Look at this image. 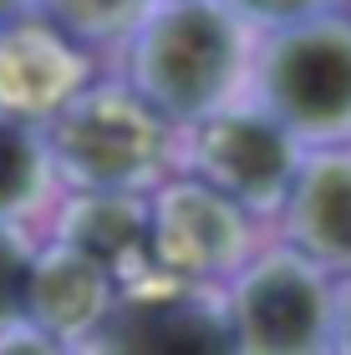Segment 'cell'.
<instances>
[{
  "label": "cell",
  "mask_w": 351,
  "mask_h": 355,
  "mask_svg": "<svg viewBox=\"0 0 351 355\" xmlns=\"http://www.w3.org/2000/svg\"><path fill=\"white\" fill-rule=\"evenodd\" d=\"M26 289H31V254L0 223V325L26 320Z\"/></svg>",
  "instance_id": "4fadbf2b"
},
{
  "label": "cell",
  "mask_w": 351,
  "mask_h": 355,
  "mask_svg": "<svg viewBox=\"0 0 351 355\" xmlns=\"http://www.w3.org/2000/svg\"><path fill=\"white\" fill-rule=\"evenodd\" d=\"M239 67L234 10L219 0H168L133 36V92L163 122H199L225 102Z\"/></svg>",
  "instance_id": "6da1fadb"
},
{
  "label": "cell",
  "mask_w": 351,
  "mask_h": 355,
  "mask_svg": "<svg viewBox=\"0 0 351 355\" xmlns=\"http://www.w3.org/2000/svg\"><path fill=\"white\" fill-rule=\"evenodd\" d=\"M36 178H41V148L26 127H15L0 117V214L21 208L31 193H36Z\"/></svg>",
  "instance_id": "8fae6325"
},
{
  "label": "cell",
  "mask_w": 351,
  "mask_h": 355,
  "mask_svg": "<svg viewBox=\"0 0 351 355\" xmlns=\"http://www.w3.org/2000/svg\"><path fill=\"white\" fill-rule=\"evenodd\" d=\"M163 117L133 92H76L51 122V157L87 188H127L158 157Z\"/></svg>",
  "instance_id": "3957f363"
},
{
  "label": "cell",
  "mask_w": 351,
  "mask_h": 355,
  "mask_svg": "<svg viewBox=\"0 0 351 355\" xmlns=\"http://www.w3.org/2000/svg\"><path fill=\"white\" fill-rule=\"evenodd\" d=\"M291 239L321 264H351V157H316L291 173Z\"/></svg>",
  "instance_id": "8992f818"
},
{
  "label": "cell",
  "mask_w": 351,
  "mask_h": 355,
  "mask_svg": "<svg viewBox=\"0 0 351 355\" xmlns=\"http://www.w3.org/2000/svg\"><path fill=\"white\" fill-rule=\"evenodd\" d=\"M229 6L239 15H254V21H300V15H316V10H326V0H229Z\"/></svg>",
  "instance_id": "5bb4252c"
},
{
  "label": "cell",
  "mask_w": 351,
  "mask_h": 355,
  "mask_svg": "<svg viewBox=\"0 0 351 355\" xmlns=\"http://www.w3.org/2000/svg\"><path fill=\"white\" fill-rule=\"evenodd\" d=\"M331 325H336V330H341V345L351 350V295H346V304H341V310H336V315H331Z\"/></svg>",
  "instance_id": "9a60e30c"
},
{
  "label": "cell",
  "mask_w": 351,
  "mask_h": 355,
  "mask_svg": "<svg viewBox=\"0 0 351 355\" xmlns=\"http://www.w3.org/2000/svg\"><path fill=\"white\" fill-rule=\"evenodd\" d=\"M102 345L148 355H204L229 350L234 335L225 320H214L188 300H133L127 310H113L102 320Z\"/></svg>",
  "instance_id": "ba28073f"
},
{
  "label": "cell",
  "mask_w": 351,
  "mask_h": 355,
  "mask_svg": "<svg viewBox=\"0 0 351 355\" xmlns=\"http://www.w3.org/2000/svg\"><path fill=\"white\" fill-rule=\"evenodd\" d=\"M67 244L76 254H87L92 264H102L107 274H117L127 259L153 254L148 249V214H142V203H127L117 188H97L87 203L72 208Z\"/></svg>",
  "instance_id": "30bf717a"
},
{
  "label": "cell",
  "mask_w": 351,
  "mask_h": 355,
  "mask_svg": "<svg viewBox=\"0 0 351 355\" xmlns=\"http://www.w3.org/2000/svg\"><path fill=\"white\" fill-rule=\"evenodd\" d=\"M234 214L204 188H179L163 198V214H148V249L173 269H209L234 254Z\"/></svg>",
  "instance_id": "9c48e42d"
},
{
  "label": "cell",
  "mask_w": 351,
  "mask_h": 355,
  "mask_svg": "<svg viewBox=\"0 0 351 355\" xmlns=\"http://www.w3.org/2000/svg\"><path fill=\"white\" fill-rule=\"evenodd\" d=\"M204 122V117H199ZM199 178L239 203H275L291 188L295 148L275 117H209L194 137Z\"/></svg>",
  "instance_id": "5b68a950"
},
{
  "label": "cell",
  "mask_w": 351,
  "mask_h": 355,
  "mask_svg": "<svg viewBox=\"0 0 351 355\" xmlns=\"http://www.w3.org/2000/svg\"><path fill=\"white\" fill-rule=\"evenodd\" d=\"M331 330V300L321 279L295 259H270L239 284L229 335L245 350L300 355L316 350Z\"/></svg>",
  "instance_id": "277c9868"
},
{
  "label": "cell",
  "mask_w": 351,
  "mask_h": 355,
  "mask_svg": "<svg viewBox=\"0 0 351 355\" xmlns=\"http://www.w3.org/2000/svg\"><path fill=\"white\" fill-rule=\"evenodd\" d=\"M265 102L285 132L346 137L351 132V21L300 15L285 21L265 51Z\"/></svg>",
  "instance_id": "7a4b0ae2"
},
{
  "label": "cell",
  "mask_w": 351,
  "mask_h": 355,
  "mask_svg": "<svg viewBox=\"0 0 351 355\" xmlns=\"http://www.w3.org/2000/svg\"><path fill=\"white\" fill-rule=\"evenodd\" d=\"M36 6L76 36H117L138 15V0H36Z\"/></svg>",
  "instance_id": "7c38bea8"
},
{
  "label": "cell",
  "mask_w": 351,
  "mask_h": 355,
  "mask_svg": "<svg viewBox=\"0 0 351 355\" xmlns=\"http://www.w3.org/2000/svg\"><path fill=\"white\" fill-rule=\"evenodd\" d=\"M31 6H36V0H0V26H6V21H21Z\"/></svg>",
  "instance_id": "2e32d148"
},
{
  "label": "cell",
  "mask_w": 351,
  "mask_h": 355,
  "mask_svg": "<svg viewBox=\"0 0 351 355\" xmlns=\"http://www.w3.org/2000/svg\"><path fill=\"white\" fill-rule=\"evenodd\" d=\"M107 289H113V274L67 244V249L46 254V259H31L26 320L51 335H76L102 320L107 300H113Z\"/></svg>",
  "instance_id": "52a82bcc"
}]
</instances>
